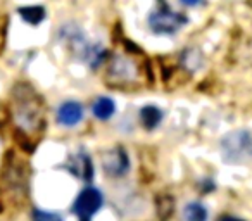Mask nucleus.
Listing matches in <instances>:
<instances>
[{"label": "nucleus", "instance_id": "nucleus-1", "mask_svg": "<svg viewBox=\"0 0 252 221\" xmlns=\"http://www.w3.org/2000/svg\"><path fill=\"white\" fill-rule=\"evenodd\" d=\"M14 114L18 125L25 131H35L43 123V109L38 95L30 87H16L14 90Z\"/></svg>", "mask_w": 252, "mask_h": 221}, {"label": "nucleus", "instance_id": "nucleus-2", "mask_svg": "<svg viewBox=\"0 0 252 221\" xmlns=\"http://www.w3.org/2000/svg\"><path fill=\"white\" fill-rule=\"evenodd\" d=\"M221 158L228 164H245L252 161V131L233 130L221 138Z\"/></svg>", "mask_w": 252, "mask_h": 221}, {"label": "nucleus", "instance_id": "nucleus-3", "mask_svg": "<svg viewBox=\"0 0 252 221\" xmlns=\"http://www.w3.org/2000/svg\"><path fill=\"white\" fill-rule=\"evenodd\" d=\"M149 28L158 35H173L180 32L187 23V18L182 12H176L164 0H159L158 5L149 12Z\"/></svg>", "mask_w": 252, "mask_h": 221}, {"label": "nucleus", "instance_id": "nucleus-4", "mask_svg": "<svg viewBox=\"0 0 252 221\" xmlns=\"http://www.w3.org/2000/svg\"><path fill=\"white\" fill-rule=\"evenodd\" d=\"M102 204H104V195H102L100 190L95 189V187H85L74 199L73 213L80 220H90L92 216H95L100 211Z\"/></svg>", "mask_w": 252, "mask_h": 221}, {"label": "nucleus", "instance_id": "nucleus-5", "mask_svg": "<svg viewBox=\"0 0 252 221\" xmlns=\"http://www.w3.org/2000/svg\"><path fill=\"white\" fill-rule=\"evenodd\" d=\"M102 168L111 178H123L130 171V158L123 147H112L102 154Z\"/></svg>", "mask_w": 252, "mask_h": 221}, {"label": "nucleus", "instance_id": "nucleus-6", "mask_svg": "<svg viewBox=\"0 0 252 221\" xmlns=\"http://www.w3.org/2000/svg\"><path fill=\"white\" fill-rule=\"evenodd\" d=\"M66 169L81 182H92L95 173L92 159L87 152H76V154L69 156L66 161Z\"/></svg>", "mask_w": 252, "mask_h": 221}, {"label": "nucleus", "instance_id": "nucleus-7", "mask_svg": "<svg viewBox=\"0 0 252 221\" xmlns=\"http://www.w3.org/2000/svg\"><path fill=\"white\" fill-rule=\"evenodd\" d=\"M107 76L114 81H133L137 78V66L131 59L123 56H116L109 64Z\"/></svg>", "mask_w": 252, "mask_h": 221}, {"label": "nucleus", "instance_id": "nucleus-8", "mask_svg": "<svg viewBox=\"0 0 252 221\" xmlns=\"http://www.w3.org/2000/svg\"><path fill=\"white\" fill-rule=\"evenodd\" d=\"M83 120V105L76 100H67L57 109V121L63 126H76Z\"/></svg>", "mask_w": 252, "mask_h": 221}, {"label": "nucleus", "instance_id": "nucleus-9", "mask_svg": "<svg viewBox=\"0 0 252 221\" xmlns=\"http://www.w3.org/2000/svg\"><path fill=\"white\" fill-rule=\"evenodd\" d=\"M162 118H164V113H162L158 105H145V107L140 109V123L147 130L158 128L161 125Z\"/></svg>", "mask_w": 252, "mask_h": 221}, {"label": "nucleus", "instance_id": "nucleus-10", "mask_svg": "<svg viewBox=\"0 0 252 221\" xmlns=\"http://www.w3.org/2000/svg\"><path fill=\"white\" fill-rule=\"evenodd\" d=\"M92 113L97 120L100 121H107L114 116L116 113V104L112 98L109 97H98L97 100L94 102V107H92Z\"/></svg>", "mask_w": 252, "mask_h": 221}, {"label": "nucleus", "instance_id": "nucleus-11", "mask_svg": "<svg viewBox=\"0 0 252 221\" xmlns=\"http://www.w3.org/2000/svg\"><path fill=\"white\" fill-rule=\"evenodd\" d=\"M19 14H21L23 21H26L32 26H36L45 19V9L40 7V5H28V7L19 9Z\"/></svg>", "mask_w": 252, "mask_h": 221}, {"label": "nucleus", "instance_id": "nucleus-12", "mask_svg": "<svg viewBox=\"0 0 252 221\" xmlns=\"http://www.w3.org/2000/svg\"><path fill=\"white\" fill-rule=\"evenodd\" d=\"M185 221H207V209L200 202H190L183 209Z\"/></svg>", "mask_w": 252, "mask_h": 221}, {"label": "nucleus", "instance_id": "nucleus-13", "mask_svg": "<svg viewBox=\"0 0 252 221\" xmlns=\"http://www.w3.org/2000/svg\"><path fill=\"white\" fill-rule=\"evenodd\" d=\"M33 221H63V216L52 211H43V209H33L32 213Z\"/></svg>", "mask_w": 252, "mask_h": 221}, {"label": "nucleus", "instance_id": "nucleus-14", "mask_svg": "<svg viewBox=\"0 0 252 221\" xmlns=\"http://www.w3.org/2000/svg\"><path fill=\"white\" fill-rule=\"evenodd\" d=\"M182 2H183L185 5H197V4H200L202 0H182Z\"/></svg>", "mask_w": 252, "mask_h": 221}, {"label": "nucleus", "instance_id": "nucleus-15", "mask_svg": "<svg viewBox=\"0 0 252 221\" xmlns=\"http://www.w3.org/2000/svg\"><path fill=\"white\" fill-rule=\"evenodd\" d=\"M220 221H245V220H240V218H235V216H224Z\"/></svg>", "mask_w": 252, "mask_h": 221}, {"label": "nucleus", "instance_id": "nucleus-16", "mask_svg": "<svg viewBox=\"0 0 252 221\" xmlns=\"http://www.w3.org/2000/svg\"><path fill=\"white\" fill-rule=\"evenodd\" d=\"M81 221H88V220H81Z\"/></svg>", "mask_w": 252, "mask_h": 221}]
</instances>
